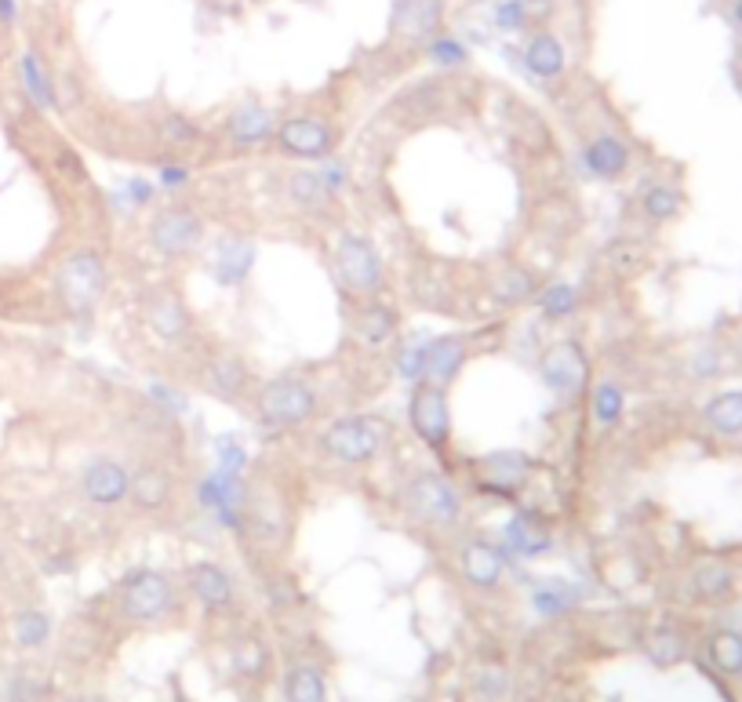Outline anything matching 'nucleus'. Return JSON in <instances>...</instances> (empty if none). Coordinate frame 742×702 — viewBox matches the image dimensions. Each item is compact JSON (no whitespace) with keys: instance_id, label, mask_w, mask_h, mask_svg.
<instances>
[{"instance_id":"1a4fd4ad","label":"nucleus","mask_w":742,"mask_h":702,"mask_svg":"<svg viewBox=\"0 0 742 702\" xmlns=\"http://www.w3.org/2000/svg\"><path fill=\"white\" fill-rule=\"evenodd\" d=\"M277 142H281L284 153L302 157V161H324L335 150V135L317 117H291V121H284L277 128Z\"/></svg>"},{"instance_id":"c9c22d12","label":"nucleus","mask_w":742,"mask_h":702,"mask_svg":"<svg viewBox=\"0 0 742 702\" xmlns=\"http://www.w3.org/2000/svg\"><path fill=\"white\" fill-rule=\"evenodd\" d=\"M430 62L444 66V70H455L466 62V44L459 37H433L430 41Z\"/></svg>"},{"instance_id":"39448f33","label":"nucleus","mask_w":742,"mask_h":702,"mask_svg":"<svg viewBox=\"0 0 742 702\" xmlns=\"http://www.w3.org/2000/svg\"><path fill=\"white\" fill-rule=\"evenodd\" d=\"M335 270H339L342 284L357 295H379L382 281H386V270H382V259L375 244L364 237V233H339L335 237Z\"/></svg>"},{"instance_id":"5701e85b","label":"nucleus","mask_w":742,"mask_h":702,"mask_svg":"<svg viewBox=\"0 0 742 702\" xmlns=\"http://www.w3.org/2000/svg\"><path fill=\"white\" fill-rule=\"evenodd\" d=\"M128 499H135V506H142V510H161L171 499V477L164 470H157V466L131 473Z\"/></svg>"},{"instance_id":"ddd939ff","label":"nucleus","mask_w":742,"mask_h":702,"mask_svg":"<svg viewBox=\"0 0 742 702\" xmlns=\"http://www.w3.org/2000/svg\"><path fill=\"white\" fill-rule=\"evenodd\" d=\"M582 164L597 179H619L622 171L630 168V146L619 135H612V131H601V135H593L582 146Z\"/></svg>"},{"instance_id":"20e7f679","label":"nucleus","mask_w":742,"mask_h":702,"mask_svg":"<svg viewBox=\"0 0 742 702\" xmlns=\"http://www.w3.org/2000/svg\"><path fill=\"white\" fill-rule=\"evenodd\" d=\"M404 502L415 517H422L426 524H437V528H452L462 517V495L444 473L422 470L415 473L408 488H404Z\"/></svg>"},{"instance_id":"bb28decb","label":"nucleus","mask_w":742,"mask_h":702,"mask_svg":"<svg viewBox=\"0 0 742 702\" xmlns=\"http://www.w3.org/2000/svg\"><path fill=\"white\" fill-rule=\"evenodd\" d=\"M535 302L546 321H568L575 310H579V291L575 284L568 281H557V284H546L542 291H535Z\"/></svg>"},{"instance_id":"9b49d317","label":"nucleus","mask_w":742,"mask_h":702,"mask_svg":"<svg viewBox=\"0 0 742 702\" xmlns=\"http://www.w3.org/2000/svg\"><path fill=\"white\" fill-rule=\"evenodd\" d=\"M255 259H259V248L248 237H222L211 251V273L222 288H241L244 281L255 270Z\"/></svg>"},{"instance_id":"79ce46f5","label":"nucleus","mask_w":742,"mask_h":702,"mask_svg":"<svg viewBox=\"0 0 742 702\" xmlns=\"http://www.w3.org/2000/svg\"><path fill=\"white\" fill-rule=\"evenodd\" d=\"M0 22H15V0H0Z\"/></svg>"},{"instance_id":"0eeeda50","label":"nucleus","mask_w":742,"mask_h":702,"mask_svg":"<svg viewBox=\"0 0 742 702\" xmlns=\"http://www.w3.org/2000/svg\"><path fill=\"white\" fill-rule=\"evenodd\" d=\"M539 379H542V386H546L553 397H561V401H568V397L586 390V382H590V361H586L582 342L561 339V342H553V346H546V353L539 357Z\"/></svg>"},{"instance_id":"4be33fe9","label":"nucleus","mask_w":742,"mask_h":702,"mask_svg":"<svg viewBox=\"0 0 742 702\" xmlns=\"http://www.w3.org/2000/svg\"><path fill=\"white\" fill-rule=\"evenodd\" d=\"M22 73V88L30 95V102L37 110H55V81H51V70L41 62L37 51H26L19 62Z\"/></svg>"},{"instance_id":"ea45409f","label":"nucleus","mask_w":742,"mask_h":702,"mask_svg":"<svg viewBox=\"0 0 742 702\" xmlns=\"http://www.w3.org/2000/svg\"><path fill=\"white\" fill-rule=\"evenodd\" d=\"M128 193H131V201L135 204H146L153 197V190H150V182H128Z\"/></svg>"},{"instance_id":"6ab92c4d","label":"nucleus","mask_w":742,"mask_h":702,"mask_svg":"<svg viewBox=\"0 0 742 702\" xmlns=\"http://www.w3.org/2000/svg\"><path fill=\"white\" fill-rule=\"evenodd\" d=\"M462 572L473 586H495L502 579V553L484 539L466 542L462 546Z\"/></svg>"},{"instance_id":"37998d69","label":"nucleus","mask_w":742,"mask_h":702,"mask_svg":"<svg viewBox=\"0 0 742 702\" xmlns=\"http://www.w3.org/2000/svg\"><path fill=\"white\" fill-rule=\"evenodd\" d=\"M735 15H739V22H742V0H739V4H735Z\"/></svg>"},{"instance_id":"f3484780","label":"nucleus","mask_w":742,"mask_h":702,"mask_svg":"<svg viewBox=\"0 0 742 702\" xmlns=\"http://www.w3.org/2000/svg\"><path fill=\"white\" fill-rule=\"evenodd\" d=\"M564 62H568L564 44L553 33H535L532 41H528V48H524V66L539 81H557L564 73Z\"/></svg>"},{"instance_id":"72a5a7b5","label":"nucleus","mask_w":742,"mask_h":702,"mask_svg":"<svg viewBox=\"0 0 742 702\" xmlns=\"http://www.w3.org/2000/svg\"><path fill=\"white\" fill-rule=\"evenodd\" d=\"M397 375L408 382H419L422 375H426V339L422 342H408V346H401V353H397Z\"/></svg>"},{"instance_id":"393cba45","label":"nucleus","mask_w":742,"mask_h":702,"mask_svg":"<svg viewBox=\"0 0 742 702\" xmlns=\"http://www.w3.org/2000/svg\"><path fill=\"white\" fill-rule=\"evenodd\" d=\"M590 415L597 422V430H615L626 415V393L619 382H597L590 393Z\"/></svg>"},{"instance_id":"e433bc0d","label":"nucleus","mask_w":742,"mask_h":702,"mask_svg":"<svg viewBox=\"0 0 742 702\" xmlns=\"http://www.w3.org/2000/svg\"><path fill=\"white\" fill-rule=\"evenodd\" d=\"M44 633H48V619H44V615L30 612L19 619V641L22 644H41Z\"/></svg>"},{"instance_id":"cd10ccee","label":"nucleus","mask_w":742,"mask_h":702,"mask_svg":"<svg viewBox=\"0 0 742 702\" xmlns=\"http://www.w3.org/2000/svg\"><path fill=\"white\" fill-rule=\"evenodd\" d=\"M208 386L219 393V397H226V401H241L244 390H248V372H244L241 361H233V357H219V361L211 364Z\"/></svg>"},{"instance_id":"dca6fc26","label":"nucleus","mask_w":742,"mask_h":702,"mask_svg":"<svg viewBox=\"0 0 742 702\" xmlns=\"http://www.w3.org/2000/svg\"><path fill=\"white\" fill-rule=\"evenodd\" d=\"M226 135H230L237 146H259V142H266L270 135H277V124H273V117L266 106H259V102H244V106H237V110L230 113Z\"/></svg>"},{"instance_id":"a878e982","label":"nucleus","mask_w":742,"mask_h":702,"mask_svg":"<svg viewBox=\"0 0 742 702\" xmlns=\"http://www.w3.org/2000/svg\"><path fill=\"white\" fill-rule=\"evenodd\" d=\"M706 422H710L717 433H724V437L742 433V390L717 393V397L706 404Z\"/></svg>"},{"instance_id":"a211bd4d","label":"nucleus","mask_w":742,"mask_h":702,"mask_svg":"<svg viewBox=\"0 0 742 702\" xmlns=\"http://www.w3.org/2000/svg\"><path fill=\"white\" fill-rule=\"evenodd\" d=\"M481 466H484V484L495 488V492H502V495H510L524 484L532 462H528V455L524 452H495V455H488Z\"/></svg>"},{"instance_id":"7ed1b4c3","label":"nucleus","mask_w":742,"mask_h":702,"mask_svg":"<svg viewBox=\"0 0 742 702\" xmlns=\"http://www.w3.org/2000/svg\"><path fill=\"white\" fill-rule=\"evenodd\" d=\"M106 281H110L106 262H102L99 251H91V248H81V251H73V255H66V262L59 266V277H55V284H59V299L66 302L73 313H88L91 306L102 299Z\"/></svg>"},{"instance_id":"f8f14e48","label":"nucleus","mask_w":742,"mask_h":702,"mask_svg":"<svg viewBox=\"0 0 742 702\" xmlns=\"http://www.w3.org/2000/svg\"><path fill=\"white\" fill-rule=\"evenodd\" d=\"M171 604V582L161 572H139L131 575L128 590H124V608L135 619H157L168 612Z\"/></svg>"},{"instance_id":"aec40b11","label":"nucleus","mask_w":742,"mask_h":702,"mask_svg":"<svg viewBox=\"0 0 742 702\" xmlns=\"http://www.w3.org/2000/svg\"><path fill=\"white\" fill-rule=\"evenodd\" d=\"M190 586H193V593H197L204 604H211V608H226V604L233 601L230 575L222 572L219 564H211V561L193 564V568H190Z\"/></svg>"},{"instance_id":"a19ab883","label":"nucleus","mask_w":742,"mask_h":702,"mask_svg":"<svg viewBox=\"0 0 742 702\" xmlns=\"http://www.w3.org/2000/svg\"><path fill=\"white\" fill-rule=\"evenodd\" d=\"M161 182L168 186V190H175L179 182H186V168H164L161 171Z\"/></svg>"},{"instance_id":"4468645a","label":"nucleus","mask_w":742,"mask_h":702,"mask_svg":"<svg viewBox=\"0 0 742 702\" xmlns=\"http://www.w3.org/2000/svg\"><path fill=\"white\" fill-rule=\"evenodd\" d=\"M146 324L164 342H182L190 335V313L179 302V295H171V291H161L146 302Z\"/></svg>"},{"instance_id":"4c0bfd02","label":"nucleus","mask_w":742,"mask_h":702,"mask_svg":"<svg viewBox=\"0 0 742 702\" xmlns=\"http://www.w3.org/2000/svg\"><path fill=\"white\" fill-rule=\"evenodd\" d=\"M717 659H721L724 666H742V641L721 637V641H717Z\"/></svg>"},{"instance_id":"f257e3e1","label":"nucleus","mask_w":742,"mask_h":702,"mask_svg":"<svg viewBox=\"0 0 742 702\" xmlns=\"http://www.w3.org/2000/svg\"><path fill=\"white\" fill-rule=\"evenodd\" d=\"M255 408L266 430H295L317 415V390L299 375H281L262 386Z\"/></svg>"},{"instance_id":"473e14b6","label":"nucleus","mask_w":742,"mask_h":702,"mask_svg":"<svg viewBox=\"0 0 742 702\" xmlns=\"http://www.w3.org/2000/svg\"><path fill=\"white\" fill-rule=\"evenodd\" d=\"M495 30L502 33H517L528 26V0H499L492 8Z\"/></svg>"},{"instance_id":"b1692460","label":"nucleus","mask_w":742,"mask_h":702,"mask_svg":"<svg viewBox=\"0 0 742 702\" xmlns=\"http://www.w3.org/2000/svg\"><path fill=\"white\" fill-rule=\"evenodd\" d=\"M353 331H357V339L368 342V346H382V342H390L393 335H397V313H393L390 306H382V302H368V306L357 313Z\"/></svg>"},{"instance_id":"58836bf2","label":"nucleus","mask_w":742,"mask_h":702,"mask_svg":"<svg viewBox=\"0 0 742 702\" xmlns=\"http://www.w3.org/2000/svg\"><path fill=\"white\" fill-rule=\"evenodd\" d=\"M699 586L702 590H724V586H728V572H724V568H702Z\"/></svg>"},{"instance_id":"423d86ee","label":"nucleus","mask_w":742,"mask_h":702,"mask_svg":"<svg viewBox=\"0 0 742 702\" xmlns=\"http://www.w3.org/2000/svg\"><path fill=\"white\" fill-rule=\"evenodd\" d=\"M408 422H412L415 437L433 452H444L452 441V408H448V393L444 386L430 379H419L408 401Z\"/></svg>"},{"instance_id":"7c9ffc66","label":"nucleus","mask_w":742,"mask_h":702,"mask_svg":"<svg viewBox=\"0 0 742 702\" xmlns=\"http://www.w3.org/2000/svg\"><path fill=\"white\" fill-rule=\"evenodd\" d=\"M539 284L532 281V273H521V270H510L502 273L499 284H495V299L502 306H513V302H524V299H535Z\"/></svg>"},{"instance_id":"c85d7f7f","label":"nucleus","mask_w":742,"mask_h":702,"mask_svg":"<svg viewBox=\"0 0 742 702\" xmlns=\"http://www.w3.org/2000/svg\"><path fill=\"white\" fill-rule=\"evenodd\" d=\"M506 542H510L521 557H539V553L550 550V535L542 532L539 524L528 521V517H513V521L506 524Z\"/></svg>"},{"instance_id":"2eb2a0df","label":"nucleus","mask_w":742,"mask_h":702,"mask_svg":"<svg viewBox=\"0 0 742 702\" xmlns=\"http://www.w3.org/2000/svg\"><path fill=\"white\" fill-rule=\"evenodd\" d=\"M466 364V339L462 335H437L426 339V375L422 379L448 386Z\"/></svg>"},{"instance_id":"412c9836","label":"nucleus","mask_w":742,"mask_h":702,"mask_svg":"<svg viewBox=\"0 0 742 702\" xmlns=\"http://www.w3.org/2000/svg\"><path fill=\"white\" fill-rule=\"evenodd\" d=\"M441 26V0H401L397 4V30L404 37H430Z\"/></svg>"},{"instance_id":"f03ea898","label":"nucleus","mask_w":742,"mask_h":702,"mask_svg":"<svg viewBox=\"0 0 742 702\" xmlns=\"http://www.w3.org/2000/svg\"><path fill=\"white\" fill-rule=\"evenodd\" d=\"M382 444H386V430H382V422L371 419V415H346V419H335L321 437L324 455L342 462V466H364V462H371L382 452Z\"/></svg>"},{"instance_id":"c756f323","label":"nucleus","mask_w":742,"mask_h":702,"mask_svg":"<svg viewBox=\"0 0 742 702\" xmlns=\"http://www.w3.org/2000/svg\"><path fill=\"white\" fill-rule=\"evenodd\" d=\"M641 204H644V215H648V219H655V222L673 219V215L681 211V193L659 182V186H648V190H644Z\"/></svg>"},{"instance_id":"2f4dec72","label":"nucleus","mask_w":742,"mask_h":702,"mask_svg":"<svg viewBox=\"0 0 742 702\" xmlns=\"http://www.w3.org/2000/svg\"><path fill=\"white\" fill-rule=\"evenodd\" d=\"M291 197H295V201H302L306 208H313V204L328 201L331 190L324 186L321 171H299V175L291 179Z\"/></svg>"},{"instance_id":"6e6552de","label":"nucleus","mask_w":742,"mask_h":702,"mask_svg":"<svg viewBox=\"0 0 742 702\" xmlns=\"http://www.w3.org/2000/svg\"><path fill=\"white\" fill-rule=\"evenodd\" d=\"M204 222L197 211L190 208H164L157 219L150 222V244L164 259H182L201 244Z\"/></svg>"},{"instance_id":"f704fd0d","label":"nucleus","mask_w":742,"mask_h":702,"mask_svg":"<svg viewBox=\"0 0 742 702\" xmlns=\"http://www.w3.org/2000/svg\"><path fill=\"white\" fill-rule=\"evenodd\" d=\"M288 695H291V702H321L324 699L321 673L295 670V673H291V681H288Z\"/></svg>"},{"instance_id":"9d476101","label":"nucleus","mask_w":742,"mask_h":702,"mask_svg":"<svg viewBox=\"0 0 742 702\" xmlns=\"http://www.w3.org/2000/svg\"><path fill=\"white\" fill-rule=\"evenodd\" d=\"M84 495H88V502H95L99 510H110V506H121V502H128V492H131V473L124 470L117 459H91L88 466H84Z\"/></svg>"}]
</instances>
